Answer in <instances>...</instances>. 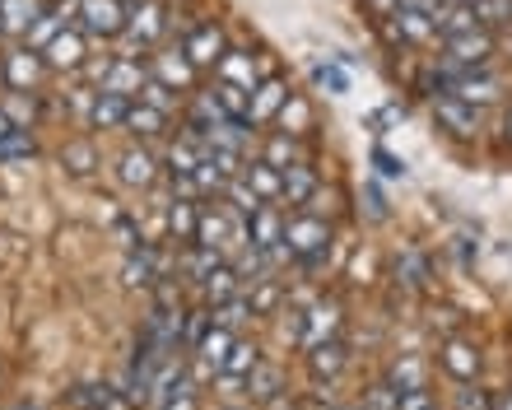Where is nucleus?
<instances>
[{
	"instance_id": "15",
	"label": "nucleus",
	"mask_w": 512,
	"mask_h": 410,
	"mask_svg": "<svg viewBox=\"0 0 512 410\" xmlns=\"http://www.w3.org/2000/svg\"><path fill=\"white\" fill-rule=\"evenodd\" d=\"M294 94L284 80H275V75H266V80L252 89V126H261V122H270V117H280V108H284V98Z\"/></svg>"
},
{
	"instance_id": "50",
	"label": "nucleus",
	"mask_w": 512,
	"mask_h": 410,
	"mask_svg": "<svg viewBox=\"0 0 512 410\" xmlns=\"http://www.w3.org/2000/svg\"><path fill=\"white\" fill-rule=\"evenodd\" d=\"M461 410H489L485 392H461Z\"/></svg>"
},
{
	"instance_id": "28",
	"label": "nucleus",
	"mask_w": 512,
	"mask_h": 410,
	"mask_svg": "<svg viewBox=\"0 0 512 410\" xmlns=\"http://www.w3.org/2000/svg\"><path fill=\"white\" fill-rule=\"evenodd\" d=\"M308 369L317 378H336L345 369V345L340 341H322V345H308Z\"/></svg>"
},
{
	"instance_id": "26",
	"label": "nucleus",
	"mask_w": 512,
	"mask_h": 410,
	"mask_svg": "<svg viewBox=\"0 0 512 410\" xmlns=\"http://www.w3.org/2000/svg\"><path fill=\"white\" fill-rule=\"evenodd\" d=\"M215 103L224 108V117H229V122L252 126V89H238V84H224V80H219L215 84Z\"/></svg>"
},
{
	"instance_id": "52",
	"label": "nucleus",
	"mask_w": 512,
	"mask_h": 410,
	"mask_svg": "<svg viewBox=\"0 0 512 410\" xmlns=\"http://www.w3.org/2000/svg\"><path fill=\"white\" fill-rule=\"evenodd\" d=\"M503 136H508V145H512V108L503 112Z\"/></svg>"
},
{
	"instance_id": "31",
	"label": "nucleus",
	"mask_w": 512,
	"mask_h": 410,
	"mask_svg": "<svg viewBox=\"0 0 512 410\" xmlns=\"http://www.w3.org/2000/svg\"><path fill=\"white\" fill-rule=\"evenodd\" d=\"M280 126L289 131V136H303V131H312V103L303 94H289L280 108Z\"/></svg>"
},
{
	"instance_id": "55",
	"label": "nucleus",
	"mask_w": 512,
	"mask_h": 410,
	"mask_svg": "<svg viewBox=\"0 0 512 410\" xmlns=\"http://www.w3.org/2000/svg\"><path fill=\"white\" fill-rule=\"evenodd\" d=\"M0 5H5V0H0Z\"/></svg>"
},
{
	"instance_id": "24",
	"label": "nucleus",
	"mask_w": 512,
	"mask_h": 410,
	"mask_svg": "<svg viewBox=\"0 0 512 410\" xmlns=\"http://www.w3.org/2000/svg\"><path fill=\"white\" fill-rule=\"evenodd\" d=\"M201 294L210 303H229V299H238V294H243V275L233 271V266H224V261H219L215 271L205 275L201 280Z\"/></svg>"
},
{
	"instance_id": "35",
	"label": "nucleus",
	"mask_w": 512,
	"mask_h": 410,
	"mask_svg": "<svg viewBox=\"0 0 512 410\" xmlns=\"http://www.w3.org/2000/svg\"><path fill=\"white\" fill-rule=\"evenodd\" d=\"M38 154V140L28 136V126H14L10 136L0 140V164H19V159H33Z\"/></svg>"
},
{
	"instance_id": "17",
	"label": "nucleus",
	"mask_w": 512,
	"mask_h": 410,
	"mask_svg": "<svg viewBox=\"0 0 512 410\" xmlns=\"http://www.w3.org/2000/svg\"><path fill=\"white\" fill-rule=\"evenodd\" d=\"M317 187H322V178H317V168H312L308 159H298V164L284 168V201L289 205H308L312 196H317Z\"/></svg>"
},
{
	"instance_id": "22",
	"label": "nucleus",
	"mask_w": 512,
	"mask_h": 410,
	"mask_svg": "<svg viewBox=\"0 0 512 410\" xmlns=\"http://www.w3.org/2000/svg\"><path fill=\"white\" fill-rule=\"evenodd\" d=\"M438 364H443L452 378H461V383H471L475 373H480V350L466 341H447L443 345V355H438Z\"/></svg>"
},
{
	"instance_id": "4",
	"label": "nucleus",
	"mask_w": 512,
	"mask_h": 410,
	"mask_svg": "<svg viewBox=\"0 0 512 410\" xmlns=\"http://www.w3.org/2000/svg\"><path fill=\"white\" fill-rule=\"evenodd\" d=\"M433 117H438V126H443L447 136H457V140H471L475 131H480V108L466 103L461 94H438L433 98Z\"/></svg>"
},
{
	"instance_id": "19",
	"label": "nucleus",
	"mask_w": 512,
	"mask_h": 410,
	"mask_svg": "<svg viewBox=\"0 0 512 410\" xmlns=\"http://www.w3.org/2000/svg\"><path fill=\"white\" fill-rule=\"evenodd\" d=\"M215 70H219V80H224V84H238V89H256V84L266 80V75L256 70V61H252L247 52H224Z\"/></svg>"
},
{
	"instance_id": "51",
	"label": "nucleus",
	"mask_w": 512,
	"mask_h": 410,
	"mask_svg": "<svg viewBox=\"0 0 512 410\" xmlns=\"http://www.w3.org/2000/svg\"><path fill=\"white\" fill-rule=\"evenodd\" d=\"M10 131H14V122H10V112H5V108H0V140H5V136H10Z\"/></svg>"
},
{
	"instance_id": "47",
	"label": "nucleus",
	"mask_w": 512,
	"mask_h": 410,
	"mask_svg": "<svg viewBox=\"0 0 512 410\" xmlns=\"http://www.w3.org/2000/svg\"><path fill=\"white\" fill-rule=\"evenodd\" d=\"M317 84L331 89V94H345V89H350V75H345L340 66H317Z\"/></svg>"
},
{
	"instance_id": "48",
	"label": "nucleus",
	"mask_w": 512,
	"mask_h": 410,
	"mask_svg": "<svg viewBox=\"0 0 512 410\" xmlns=\"http://www.w3.org/2000/svg\"><path fill=\"white\" fill-rule=\"evenodd\" d=\"M373 164H378L382 178H405V164H401V159H391L387 150H373Z\"/></svg>"
},
{
	"instance_id": "27",
	"label": "nucleus",
	"mask_w": 512,
	"mask_h": 410,
	"mask_svg": "<svg viewBox=\"0 0 512 410\" xmlns=\"http://www.w3.org/2000/svg\"><path fill=\"white\" fill-rule=\"evenodd\" d=\"M219 261H224V252L201 247V243H187V252H182V261H177V266H182V275H187V280H196V285H201V280L215 271Z\"/></svg>"
},
{
	"instance_id": "7",
	"label": "nucleus",
	"mask_w": 512,
	"mask_h": 410,
	"mask_svg": "<svg viewBox=\"0 0 512 410\" xmlns=\"http://www.w3.org/2000/svg\"><path fill=\"white\" fill-rule=\"evenodd\" d=\"M182 52H187V61L196 70L219 66V56L229 52V47H224V28L219 24H196L187 38H182Z\"/></svg>"
},
{
	"instance_id": "43",
	"label": "nucleus",
	"mask_w": 512,
	"mask_h": 410,
	"mask_svg": "<svg viewBox=\"0 0 512 410\" xmlns=\"http://www.w3.org/2000/svg\"><path fill=\"white\" fill-rule=\"evenodd\" d=\"M256 294H252V313L261 317V313H270V308H275V303H280V285H275V280H256Z\"/></svg>"
},
{
	"instance_id": "13",
	"label": "nucleus",
	"mask_w": 512,
	"mask_h": 410,
	"mask_svg": "<svg viewBox=\"0 0 512 410\" xmlns=\"http://www.w3.org/2000/svg\"><path fill=\"white\" fill-rule=\"evenodd\" d=\"M391 38L401 42H429L438 38V24H433L429 10H419V5H396V14H391Z\"/></svg>"
},
{
	"instance_id": "32",
	"label": "nucleus",
	"mask_w": 512,
	"mask_h": 410,
	"mask_svg": "<svg viewBox=\"0 0 512 410\" xmlns=\"http://www.w3.org/2000/svg\"><path fill=\"white\" fill-rule=\"evenodd\" d=\"M201 164H205V145H201V140H191V136L173 140V150H168V168H173V173H196Z\"/></svg>"
},
{
	"instance_id": "5",
	"label": "nucleus",
	"mask_w": 512,
	"mask_h": 410,
	"mask_svg": "<svg viewBox=\"0 0 512 410\" xmlns=\"http://www.w3.org/2000/svg\"><path fill=\"white\" fill-rule=\"evenodd\" d=\"M42 70H47V56H38L33 47H14L0 61V75H5V84H10L14 94H33L42 84Z\"/></svg>"
},
{
	"instance_id": "11",
	"label": "nucleus",
	"mask_w": 512,
	"mask_h": 410,
	"mask_svg": "<svg viewBox=\"0 0 512 410\" xmlns=\"http://www.w3.org/2000/svg\"><path fill=\"white\" fill-rule=\"evenodd\" d=\"M340 322H345V313H340V303H336V299L312 303L308 313H303V345L340 341Z\"/></svg>"
},
{
	"instance_id": "30",
	"label": "nucleus",
	"mask_w": 512,
	"mask_h": 410,
	"mask_svg": "<svg viewBox=\"0 0 512 410\" xmlns=\"http://www.w3.org/2000/svg\"><path fill=\"white\" fill-rule=\"evenodd\" d=\"M471 28H485L475 19V5H443L438 10V38H457V33H471Z\"/></svg>"
},
{
	"instance_id": "9",
	"label": "nucleus",
	"mask_w": 512,
	"mask_h": 410,
	"mask_svg": "<svg viewBox=\"0 0 512 410\" xmlns=\"http://www.w3.org/2000/svg\"><path fill=\"white\" fill-rule=\"evenodd\" d=\"M94 75L103 80V89H117V94H126V98H135L149 84L145 80V66H140L135 56H112V61H103Z\"/></svg>"
},
{
	"instance_id": "1",
	"label": "nucleus",
	"mask_w": 512,
	"mask_h": 410,
	"mask_svg": "<svg viewBox=\"0 0 512 410\" xmlns=\"http://www.w3.org/2000/svg\"><path fill=\"white\" fill-rule=\"evenodd\" d=\"M489 56H494V33L489 28H471V33H457V38H443V66L466 80L475 70L485 66Z\"/></svg>"
},
{
	"instance_id": "6",
	"label": "nucleus",
	"mask_w": 512,
	"mask_h": 410,
	"mask_svg": "<svg viewBox=\"0 0 512 410\" xmlns=\"http://www.w3.org/2000/svg\"><path fill=\"white\" fill-rule=\"evenodd\" d=\"M247 243H252L256 252H270L275 261L289 257V252H284V219L275 215V205H261V210L247 219Z\"/></svg>"
},
{
	"instance_id": "40",
	"label": "nucleus",
	"mask_w": 512,
	"mask_h": 410,
	"mask_svg": "<svg viewBox=\"0 0 512 410\" xmlns=\"http://www.w3.org/2000/svg\"><path fill=\"white\" fill-rule=\"evenodd\" d=\"M159 410H196V387H191L187 378H177V383L159 397Z\"/></svg>"
},
{
	"instance_id": "54",
	"label": "nucleus",
	"mask_w": 512,
	"mask_h": 410,
	"mask_svg": "<svg viewBox=\"0 0 512 410\" xmlns=\"http://www.w3.org/2000/svg\"><path fill=\"white\" fill-rule=\"evenodd\" d=\"M14 410H38V406H14Z\"/></svg>"
},
{
	"instance_id": "33",
	"label": "nucleus",
	"mask_w": 512,
	"mask_h": 410,
	"mask_svg": "<svg viewBox=\"0 0 512 410\" xmlns=\"http://www.w3.org/2000/svg\"><path fill=\"white\" fill-rule=\"evenodd\" d=\"M261 159H270V164L280 168H289V164H298V159H303V145H298V136H289V131H280V136H270L266 140V154H261Z\"/></svg>"
},
{
	"instance_id": "37",
	"label": "nucleus",
	"mask_w": 512,
	"mask_h": 410,
	"mask_svg": "<svg viewBox=\"0 0 512 410\" xmlns=\"http://www.w3.org/2000/svg\"><path fill=\"white\" fill-rule=\"evenodd\" d=\"M256 364H261V350H256V345H247V341H233L229 364H224L219 373H229V378H247Z\"/></svg>"
},
{
	"instance_id": "53",
	"label": "nucleus",
	"mask_w": 512,
	"mask_h": 410,
	"mask_svg": "<svg viewBox=\"0 0 512 410\" xmlns=\"http://www.w3.org/2000/svg\"><path fill=\"white\" fill-rule=\"evenodd\" d=\"M503 410H512V397H508V401H503Z\"/></svg>"
},
{
	"instance_id": "41",
	"label": "nucleus",
	"mask_w": 512,
	"mask_h": 410,
	"mask_svg": "<svg viewBox=\"0 0 512 410\" xmlns=\"http://www.w3.org/2000/svg\"><path fill=\"white\" fill-rule=\"evenodd\" d=\"M61 28H66V24H61V14H47V10H42L38 24L28 28V47H47V42H52Z\"/></svg>"
},
{
	"instance_id": "36",
	"label": "nucleus",
	"mask_w": 512,
	"mask_h": 410,
	"mask_svg": "<svg viewBox=\"0 0 512 410\" xmlns=\"http://www.w3.org/2000/svg\"><path fill=\"white\" fill-rule=\"evenodd\" d=\"M247 317H256L252 313V299H243V294H238V299H229V303H215V313H210V322H215V327H243Z\"/></svg>"
},
{
	"instance_id": "2",
	"label": "nucleus",
	"mask_w": 512,
	"mask_h": 410,
	"mask_svg": "<svg viewBox=\"0 0 512 410\" xmlns=\"http://www.w3.org/2000/svg\"><path fill=\"white\" fill-rule=\"evenodd\" d=\"M331 247V224L322 215H308V210H298L294 219H284V252L289 261H308L317 252Z\"/></svg>"
},
{
	"instance_id": "34",
	"label": "nucleus",
	"mask_w": 512,
	"mask_h": 410,
	"mask_svg": "<svg viewBox=\"0 0 512 410\" xmlns=\"http://www.w3.org/2000/svg\"><path fill=\"white\" fill-rule=\"evenodd\" d=\"M247 397H252V401H275V397H280V369L256 364V369L247 373Z\"/></svg>"
},
{
	"instance_id": "14",
	"label": "nucleus",
	"mask_w": 512,
	"mask_h": 410,
	"mask_svg": "<svg viewBox=\"0 0 512 410\" xmlns=\"http://www.w3.org/2000/svg\"><path fill=\"white\" fill-rule=\"evenodd\" d=\"M42 56H47V66H56V70L84 66V28H61V33L42 47Z\"/></svg>"
},
{
	"instance_id": "25",
	"label": "nucleus",
	"mask_w": 512,
	"mask_h": 410,
	"mask_svg": "<svg viewBox=\"0 0 512 410\" xmlns=\"http://www.w3.org/2000/svg\"><path fill=\"white\" fill-rule=\"evenodd\" d=\"M229 350H233V331L210 322V331H205L201 345H196L201 364H205V369H224V364H229Z\"/></svg>"
},
{
	"instance_id": "44",
	"label": "nucleus",
	"mask_w": 512,
	"mask_h": 410,
	"mask_svg": "<svg viewBox=\"0 0 512 410\" xmlns=\"http://www.w3.org/2000/svg\"><path fill=\"white\" fill-rule=\"evenodd\" d=\"M396 410H433V397L424 392V383H419V387H401V392H396Z\"/></svg>"
},
{
	"instance_id": "20",
	"label": "nucleus",
	"mask_w": 512,
	"mask_h": 410,
	"mask_svg": "<svg viewBox=\"0 0 512 410\" xmlns=\"http://www.w3.org/2000/svg\"><path fill=\"white\" fill-rule=\"evenodd\" d=\"M243 178H247V187H252L256 196H261V201H280L284 196V173L275 164H270V159H256V164H247L243 168Z\"/></svg>"
},
{
	"instance_id": "42",
	"label": "nucleus",
	"mask_w": 512,
	"mask_h": 410,
	"mask_svg": "<svg viewBox=\"0 0 512 410\" xmlns=\"http://www.w3.org/2000/svg\"><path fill=\"white\" fill-rule=\"evenodd\" d=\"M475 19H480V24H508L512 0H475Z\"/></svg>"
},
{
	"instance_id": "38",
	"label": "nucleus",
	"mask_w": 512,
	"mask_h": 410,
	"mask_svg": "<svg viewBox=\"0 0 512 410\" xmlns=\"http://www.w3.org/2000/svg\"><path fill=\"white\" fill-rule=\"evenodd\" d=\"M75 401L94 410H131V397H112V387H80Z\"/></svg>"
},
{
	"instance_id": "8",
	"label": "nucleus",
	"mask_w": 512,
	"mask_h": 410,
	"mask_svg": "<svg viewBox=\"0 0 512 410\" xmlns=\"http://www.w3.org/2000/svg\"><path fill=\"white\" fill-rule=\"evenodd\" d=\"M131 103L135 98L117 94V89H98V94H89V126H94V131H126Z\"/></svg>"
},
{
	"instance_id": "21",
	"label": "nucleus",
	"mask_w": 512,
	"mask_h": 410,
	"mask_svg": "<svg viewBox=\"0 0 512 410\" xmlns=\"http://www.w3.org/2000/svg\"><path fill=\"white\" fill-rule=\"evenodd\" d=\"M38 14H42L38 0H5V5H0V33L28 38V28L38 24Z\"/></svg>"
},
{
	"instance_id": "3",
	"label": "nucleus",
	"mask_w": 512,
	"mask_h": 410,
	"mask_svg": "<svg viewBox=\"0 0 512 410\" xmlns=\"http://www.w3.org/2000/svg\"><path fill=\"white\" fill-rule=\"evenodd\" d=\"M75 19H80V28L89 38H122L126 24H131V10L122 0H80Z\"/></svg>"
},
{
	"instance_id": "45",
	"label": "nucleus",
	"mask_w": 512,
	"mask_h": 410,
	"mask_svg": "<svg viewBox=\"0 0 512 410\" xmlns=\"http://www.w3.org/2000/svg\"><path fill=\"white\" fill-rule=\"evenodd\" d=\"M5 112H10V122L19 126V122H33V117H38V103H33V94H14L10 103H5Z\"/></svg>"
},
{
	"instance_id": "16",
	"label": "nucleus",
	"mask_w": 512,
	"mask_h": 410,
	"mask_svg": "<svg viewBox=\"0 0 512 410\" xmlns=\"http://www.w3.org/2000/svg\"><path fill=\"white\" fill-rule=\"evenodd\" d=\"M154 80H163L168 89H177V94H187L191 84H196V66H191L187 52L177 47V52L154 56Z\"/></svg>"
},
{
	"instance_id": "12",
	"label": "nucleus",
	"mask_w": 512,
	"mask_h": 410,
	"mask_svg": "<svg viewBox=\"0 0 512 410\" xmlns=\"http://www.w3.org/2000/svg\"><path fill=\"white\" fill-rule=\"evenodd\" d=\"M163 28H168V5H163V0H135L126 33H131L140 47H149V42L163 38Z\"/></svg>"
},
{
	"instance_id": "46",
	"label": "nucleus",
	"mask_w": 512,
	"mask_h": 410,
	"mask_svg": "<svg viewBox=\"0 0 512 410\" xmlns=\"http://www.w3.org/2000/svg\"><path fill=\"white\" fill-rule=\"evenodd\" d=\"M140 98H145V103H154V108H163V112H173V103H177L173 89H168L163 80H149L145 89H140Z\"/></svg>"
},
{
	"instance_id": "10",
	"label": "nucleus",
	"mask_w": 512,
	"mask_h": 410,
	"mask_svg": "<svg viewBox=\"0 0 512 410\" xmlns=\"http://www.w3.org/2000/svg\"><path fill=\"white\" fill-rule=\"evenodd\" d=\"M117 182L131 187V192H149V187L159 182V159H154L145 145H135V150H126L122 159H117Z\"/></svg>"
},
{
	"instance_id": "29",
	"label": "nucleus",
	"mask_w": 512,
	"mask_h": 410,
	"mask_svg": "<svg viewBox=\"0 0 512 410\" xmlns=\"http://www.w3.org/2000/svg\"><path fill=\"white\" fill-rule=\"evenodd\" d=\"M61 168H66L70 178H89L98 168V150L94 140H70L66 150H61Z\"/></svg>"
},
{
	"instance_id": "39",
	"label": "nucleus",
	"mask_w": 512,
	"mask_h": 410,
	"mask_svg": "<svg viewBox=\"0 0 512 410\" xmlns=\"http://www.w3.org/2000/svg\"><path fill=\"white\" fill-rule=\"evenodd\" d=\"M224 196H229V205H233V210H238V215H247V219H252L256 210L266 205V201H261V196L252 192V187H247V178H233V182H229V192H224Z\"/></svg>"
},
{
	"instance_id": "49",
	"label": "nucleus",
	"mask_w": 512,
	"mask_h": 410,
	"mask_svg": "<svg viewBox=\"0 0 512 410\" xmlns=\"http://www.w3.org/2000/svg\"><path fill=\"white\" fill-rule=\"evenodd\" d=\"M405 285H424V261H419L415 252L405 257Z\"/></svg>"
},
{
	"instance_id": "23",
	"label": "nucleus",
	"mask_w": 512,
	"mask_h": 410,
	"mask_svg": "<svg viewBox=\"0 0 512 410\" xmlns=\"http://www.w3.org/2000/svg\"><path fill=\"white\" fill-rule=\"evenodd\" d=\"M196 224H201V205L173 196V205H168V233L187 247V243H196Z\"/></svg>"
},
{
	"instance_id": "18",
	"label": "nucleus",
	"mask_w": 512,
	"mask_h": 410,
	"mask_svg": "<svg viewBox=\"0 0 512 410\" xmlns=\"http://www.w3.org/2000/svg\"><path fill=\"white\" fill-rule=\"evenodd\" d=\"M126 131H131V136H140V140L163 136V131H168V112L154 108V103H145V98H135L131 112H126Z\"/></svg>"
}]
</instances>
